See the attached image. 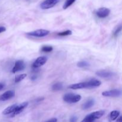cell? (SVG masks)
I'll return each mask as SVG.
<instances>
[{
	"instance_id": "44dd1931",
	"label": "cell",
	"mask_w": 122,
	"mask_h": 122,
	"mask_svg": "<svg viewBox=\"0 0 122 122\" xmlns=\"http://www.w3.org/2000/svg\"><path fill=\"white\" fill-rule=\"evenodd\" d=\"M72 33V32L71 30H67L66 31H63V32H59L58 33V36H69L71 35Z\"/></svg>"
},
{
	"instance_id": "52a82bcc",
	"label": "cell",
	"mask_w": 122,
	"mask_h": 122,
	"mask_svg": "<svg viewBox=\"0 0 122 122\" xmlns=\"http://www.w3.org/2000/svg\"><path fill=\"white\" fill-rule=\"evenodd\" d=\"M110 13V10L106 7H102L98 10L96 11V14L98 17L105 18L108 16Z\"/></svg>"
},
{
	"instance_id": "cb8c5ba5",
	"label": "cell",
	"mask_w": 122,
	"mask_h": 122,
	"mask_svg": "<svg viewBox=\"0 0 122 122\" xmlns=\"http://www.w3.org/2000/svg\"><path fill=\"white\" fill-rule=\"evenodd\" d=\"M77 120V118L76 116H72L70 119V122H76Z\"/></svg>"
},
{
	"instance_id": "5bb4252c",
	"label": "cell",
	"mask_w": 122,
	"mask_h": 122,
	"mask_svg": "<svg viewBox=\"0 0 122 122\" xmlns=\"http://www.w3.org/2000/svg\"><path fill=\"white\" fill-rule=\"evenodd\" d=\"M105 114V112L103 110H100V111H97V112H93V113H91V116L94 118L95 120L96 119H99Z\"/></svg>"
},
{
	"instance_id": "3957f363",
	"label": "cell",
	"mask_w": 122,
	"mask_h": 122,
	"mask_svg": "<svg viewBox=\"0 0 122 122\" xmlns=\"http://www.w3.org/2000/svg\"><path fill=\"white\" fill-rule=\"evenodd\" d=\"M25 67H26V65H25V62L23 60H19L16 61L15 62L14 67L11 70V72L13 73H15L16 72L22 71L25 69Z\"/></svg>"
},
{
	"instance_id": "2e32d148",
	"label": "cell",
	"mask_w": 122,
	"mask_h": 122,
	"mask_svg": "<svg viewBox=\"0 0 122 122\" xmlns=\"http://www.w3.org/2000/svg\"><path fill=\"white\" fill-rule=\"evenodd\" d=\"M63 88V83L61 82H58L52 86V90L53 91H58L61 90Z\"/></svg>"
},
{
	"instance_id": "e0dca14e",
	"label": "cell",
	"mask_w": 122,
	"mask_h": 122,
	"mask_svg": "<svg viewBox=\"0 0 122 122\" xmlns=\"http://www.w3.org/2000/svg\"><path fill=\"white\" fill-rule=\"evenodd\" d=\"M26 76H27V75L25 73L17 75V76H15V79H14V82H15V83H19V82H20V81L23 80L26 77Z\"/></svg>"
},
{
	"instance_id": "ffe728a7",
	"label": "cell",
	"mask_w": 122,
	"mask_h": 122,
	"mask_svg": "<svg viewBox=\"0 0 122 122\" xmlns=\"http://www.w3.org/2000/svg\"><path fill=\"white\" fill-rule=\"evenodd\" d=\"M53 50V48L51 46H43L41 48V51L45 52H50Z\"/></svg>"
},
{
	"instance_id": "ac0fdd59",
	"label": "cell",
	"mask_w": 122,
	"mask_h": 122,
	"mask_svg": "<svg viewBox=\"0 0 122 122\" xmlns=\"http://www.w3.org/2000/svg\"><path fill=\"white\" fill-rule=\"evenodd\" d=\"M76 1V0H67L65 3H64V4L63 5V9H67L68 7L71 6Z\"/></svg>"
},
{
	"instance_id": "ba28073f",
	"label": "cell",
	"mask_w": 122,
	"mask_h": 122,
	"mask_svg": "<svg viewBox=\"0 0 122 122\" xmlns=\"http://www.w3.org/2000/svg\"><path fill=\"white\" fill-rule=\"evenodd\" d=\"M96 75L104 79H111L114 76V73L110 71H106V70H99L97 71Z\"/></svg>"
},
{
	"instance_id": "8fae6325",
	"label": "cell",
	"mask_w": 122,
	"mask_h": 122,
	"mask_svg": "<svg viewBox=\"0 0 122 122\" xmlns=\"http://www.w3.org/2000/svg\"><path fill=\"white\" fill-rule=\"evenodd\" d=\"M69 88L71 89H84V88L89 89V83H88V81L85 82L75 83V84H72L71 85L69 86Z\"/></svg>"
},
{
	"instance_id": "30bf717a",
	"label": "cell",
	"mask_w": 122,
	"mask_h": 122,
	"mask_svg": "<svg viewBox=\"0 0 122 122\" xmlns=\"http://www.w3.org/2000/svg\"><path fill=\"white\" fill-rule=\"evenodd\" d=\"M15 96V92L14 91H7L3 94L0 95V101H5L12 98Z\"/></svg>"
},
{
	"instance_id": "f1b7e54d",
	"label": "cell",
	"mask_w": 122,
	"mask_h": 122,
	"mask_svg": "<svg viewBox=\"0 0 122 122\" xmlns=\"http://www.w3.org/2000/svg\"><path fill=\"white\" fill-rule=\"evenodd\" d=\"M36 79V76H35V75H33V76H32V77H31V79L33 80V81H34V80H35Z\"/></svg>"
},
{
	"instance_id": "83f0119b",
	"label": "cell",
	"mask_w": 122,
	"mask_h": 122,
	"mask_svg": "<svg viewBox=\"0 0 122 122\" xmlns=\"http://www.w3.org/2000/svg\"><path fill=\"white\" fill-rule=\"evenodd\" d=\"M116 122H122V116H120V117H119V119H118L117 120Z\"/></svg>"
},
{
	"instance_id": "d6986e66",
	"label": "cell",
	"mask_w": 122,
	"mask_h": 122,
	"mask_svg": "<svg viewBox=\"0 0 122 122\" xmlns=\"http://www.w3.org/2000/svg\"><path fill=\"white\" fill-rule=\"evenodd\" d=\"M95 119L91 116L90 114L87 115L83 120H82L81 122H95Z\"/></svg>"
},
{
	"instance_id": "8992f818",
	"label": "cell",
	"mask_w": 122,
	"mask_h": 122,
	"mask_svg": "<svg viewBox=\"0 0 122 122\" xmlns=\"http://www.w3.org/2000/svg\"><path fill=\"white\" fill-rule=\"evenodd\" d=\"M27 106H28V102H24L23 103L17 105L16 107H15L13 113H11V117H14L15 116L20 114V113H21L27 107Z\"/></svg>"
},
{
	"instance_id": "7402d4cb",
	"label": "cell",
	"mask_w": 122,
	"mask_h": 122,
	"mask_svg": "<svg viewBox=\"0 0 122 122\" xmlns=\"http://www.w3.org/2000/svg\"><path fill=\"white\" fill-rule=\"evenodd\" d=\"M77 66L79 67H86L89 66V63L86 61H81L77 63Z\"/></svg>"
},
{
	"instance_id": "4fadbf2b",
	"label": "cell",
	"mask_w": 122,
	"mask_h": 122,
	"mask_svg": "<svg viewBox=\"0 0 122 122\" xmlns=\"http://www.w3.org/2000/svg\"><path fill=\"white\" fill-rule=\"evenodd\" d=\"M17 105V104H13L12 106H9L7 108H6L2 112V114H4V115H8V114H11L13 113V112L15 110V107H16Z\"/></svg>"
},
{
	"instance_id": "9a60e30c",
	"label": "cell",
	"mask_w": 122,
	"mask_h": 122,
	"mask_svg": "<svg viewBox=\"0 0 122 122\" xmlns=\"http://www.w3.org/2000/svg\"><path fill=\"white\" fill-rule=\"evenodd\" d=\"M120 115V112L119 111L117 110H114L113 112H112L110 114V120L113 121V120H115L117 119L118 117Z\"/></svg>"
},
{
	"instance_id": "d4e9b609",
	"label": "cell",
	"mask_w": 122,
	"mask_h": 122,
	"mask_svg": "<svg viewBox=\"0 0 122 122\" xmlns=\"http://www.w3.org/2000/svg\"><path fill=\"white\" fill-rule=\"evenodd\" d=\"M6 30V28L4 26H0V33L5 32Z\"/></svg>"
},
{
	"instance_id": "277c9868",
	"label": "cell",
	"mask_w": 122,
	"mask_h": 122,
	"mask_svg": "<svg viewBox=\"0 0 122 122\" xmlns=\"http://www.w3.org/2000/svg\"><path fill=\"white\" fill-rule=\"evenodd\" d=\"M60 0H45L41 4L40 7L42 9L46 10L54 7Z\"/></svg>"
},
{
	"instance_id": "484cf974",
	"label": "cell",
	"mask_w": 122,
	"mask_h": 122,
	"mask_svg": "<svg viewBox=\"0 0 122 122\" xmlns=\"http://www.w3.org/2000/svg\"><path fill=\"white\" fill-rule=\"evenodd\" d=\"M46 122H57V119L56 118H52Z\"/></svg>"
},
{
	"instance_id": "7a4b0ae2",
	"label": "cell",
	"mask_w": 122,
	"mask_h": 122,
	"mask_svg": "<svg viewBox=\"0 0 122 122\" xmlns=\"http://www.w3.org/2000/svg\"><path fill=\"white\" fill-rule=\"evenodd\" d=\"M50 33V31L45 29H38L36 30L27 33L28 36L33 37H38V38H42L47 36Z\"/></svg>"
},
{
	"instance_id": "7c38bea8",
	"label": "cell",
	"mask_w": 122,
	"mask_h": 122,
	"mask_svg": "<svg viewBox=\"0 0 122 122\" xmlns=\"http://www.w3.org/2000/svg\"><path fill=\"white\" fill-rule=\"evenodd\" d=\"M95 101L93 99H89L88 101H86L83 105H82V109L83 110H87L89 108H91L94 105Z\"/></svg>"
},
{
	"instance_id": "5b68a950",
	"label": "cell",
	"mask_w": 122,
	"mask_h": 122,
	"mask_svg": "<svg viewBox=\"0 0 122 122\" xmlns=\"http://www.w3.org/2000/svg\"><path fill=\"white\" fill-rule=\"evenodd\" d=\"M122 94L121 91L120 89H112L110 91H107L102 93V95L104 97H118Z\"/></svg>"
},
{
	"instance_id": "6da1fadb",
	"label": "cell",
	"mask_w": 122,
	"mask_h": 122,
	"mask_svg": "<svg viewBox=\"0 0 122 122\" xmlns=\"http://www.w3.org/2000/svg\"><path fill=\"white\" fill-rule=\"evenodd\" d=\"M82 98V97L80 95H75L72 93H69L66 94L63 96V100L66 102H67L69 104L76 103L79 102Z\"/></svg>"
},
{
	"instance_id": "4316f807",
	"label": "cell",
	"mask_w": 122,
	"mask_h": 122,
	"mask_svg": "<svg viewBox=\"0 0 122 122\" xmlns=\"http://www.w3.org/2000/svg\"><path fill=\"white\" fill-rule=\"evenodd\" d=\"M4 84L2 83H0V91L2 90L4 88Z\"/></svg>"
},
{
	"instance_id": "9c48e42d",
	"label": "cell",
	"mask_w": 122,
	"mask_h": 122,
	"mask_svg": "<svg viewBox=\"0 0 122 122\" xmlns=\"http://www.w3.org/2000/svg\"><path fill=\"white\" fill-rule=\"evenodd\" d=\"M47 61V58L45 57H39L33 62L32 66L33 68H39L40 67L42 66L44 64L46 63Z\"/></svg>"
},
{
	"instance_id": "603a6c76",
	"label": "cell",
	"mask_w": 122,
	"mask_h": 122,
	"mask_svg": "<svg viewBox=\"0 0 122 122\" xmlns=\"http://www.w3.org/2000/svg\"><path fill=\"white\" fill-rule=\"evenodd\" d=\"M121 30H122V26L120 25L119 27H117V29H116V30L115 32L114 33V36H118V35L120 33V32H121Z\"/></svg>"
}]
</instances>
